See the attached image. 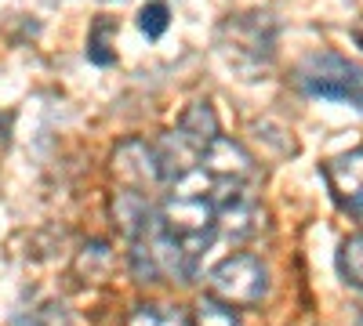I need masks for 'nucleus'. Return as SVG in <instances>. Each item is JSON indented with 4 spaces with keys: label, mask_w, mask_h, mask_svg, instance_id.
Returning a JSON list of instances; mask_svg holds the SVG:
<instances>
[{
    "label": "nucleus",
    "mask_w": 363,
    "mask_h": 326,
    "mask_svg": "<svg viewBox=\"0 0 363 326\" xmlns=\"http://www.w3.org/2000/svg\"><path fill=\"white\" fill-rule=\"evenodd\" d=\"M160 214L171 235L186 247V254L200 269V257L218 235V211H215V196H211V177L196 167L186 177L171 182L167 196L160 199Z\"/></svg>",
    "instance_id": "f257e3e1"
},
{
    "label": "nucleus",
    "mask_w": 363,
    "mask_h": 326,
    "mask_svg": "<svg viewBox=\"0 0 363 326\" xmlns=\"http://www.w3.org/2000/svg\"><path fill=\"white\" fill-rule=\"evenodd\" d=\"M128 264H131L135 283H193L196 279V264L164 225L160 206L149 211L128 232Z\"/></svg>",
    "instance_id": "f03ea898"
},
{
    "label": "nucleus",
    "mask_w": 363,
    "mask_h": 326,
    "mask_svg": "<svg viewBox=\"0 0 363 326\" xmlns=\"http://www.w3.org/2000/svg\"><path fill=\"white\" fill-rule=\"evenodd\" d=\"M301 95L320 102H342L363 112V66L342 58L338 51H316L294 69Z\"/></svg>",
    "instance_id": "7ed1b4c3"
},
{
    "label": "nucleus",
    "mask_w": 363,
    "mask_h": 326,
    "mask_svg": "<svg viewBox=\"0 0 363 326\" xmlns=\"http://www.w3.org/2000/svg\"><path fill=\"white\" fill-rule=\"evenodd\" d=\"M207 293L233 308H255L269 293V269L255 254H229L207 272Z\"/></svg>",
    "instance_id": "20e7f679"
},
{
    "label": "nucleus",
    "mask_w": 363,
    "mask_h": 326,
    "mask_svg": "<svg viewBox=\"0 0 363 326\" xmlns=\"http://www.w3.org/2000/svg\"><path fill=\"white\" fill-rule=\"evenodd\" d=\"M109 167H113V177H116V189H128V192H138V196H149V199L167 185L157 145H149L142 138L120 141L113 149Z\"/></svg>",
    "instance_id": "39448f33"
},
{
    "label": "nucleus",
    "mask_w": 363,
    "mask_h": 326,
    "mask_svg": "<svg viewBox=\"0 0 363 326\" xmlns=\"http://www.w3.org/2000/svg\"><path fill=\"white\" fill-rule=\"evenodd\" d=\"M200 170L215 182H247V185H262V170L255 163V156L244 149L240 141L218 134L215 141L203 149L200 156Z\"/></svg>",
    "instance_id": "423d86ee"
},
{
    "label": "nucleus",
    "mask_w": 363,
    "mask_h": 326,
    "mask_svg": "<svg viewBox=\"0 0 363 326\" xmlns=\"http://www.w3.org/2000/svg\"><path fill=\"white\" fill-rule=\"evenodd\" d=\"M323 182L345 214L363 218V145L323 163Z\"/></svg>",
    "instance_id": "0eeeda50"
},
{
    "label": "nucleus",
    "mask_w": 363,
    "mask_h": 326,
    "mask_svg": "<svg viewBox=\"0 0 363 326\" xmlns=\"http://www.w3.org/2000/svg\"><path fill=\"white\" fill-rule=\"evenodd\" d=\"M174 131L186 138L189 145H196L200 153L222 134L218 131V116H215V109H211V102H193L186 112H182V120H178Z\"/></svg>",
    "instance_id": "6e6552de"
},
{
    "label": "nucleus",
    "mask_w": 363,
    "mask_h": 326,
    "mask_svg": "<svg viewBox=\"0 0 363 326\" xmlns=\"http://www.w3.org/2000/svg\"><path fill=\"white\" fill-rule=\"evenodd\" d=\"M128 326H193V315L182 305H164V301H142L131 308Z\"/></svg>",
    "instance_id": "1a4fd4ad"
},
{
    "label": "nucleus",
    "mask_w": 363,
    "mask_h": 326,
    "mask_svg": "<svg viewBox=\"0 0 363 326\" xmlns=\"http://www.w3.org/2000/svg\"><path fill=\"white\" fill-rule=\"evenodd\" d=\"M338 272L342 279L363 293V232H352L349 240H342L338 247Z\"/></svg>",
    "instance_id": "9d476101"
},
{
    "label": "nucleus",
    "mask_w": 363,
    "mask_h": 326,
    "mask_svg": "<svg viewBox=\"0 0 363 326\" xmlns=\"http://www.w3.org/2000/svg\"><path fill=\"white\" fill-rule=\"evenodd\" d=\"M193 326H244V322H240L233 305H225V301L207 293V298H200V305L193 312Z\"/></svg>",
    "instance_id": "9b49d317"
},
{
    "label": "nucleus",
    "mask_w": 363,
    "mask_h": 326,
    "mask_svg": "<svg viewBox=\"0 0 363 326\" xmlns=\"http://www.w3.org/2000/svg\"><path fill=\"white\" fill-rule=\"evenodd\" d=\"M116 29V22L113 18H95V25H91V37H87V62H95V66H113L116 62V54L109 51V44H106V37Z\"/></svg>",
    "instance_id": "f8f14e48"
},
{
    "label": "nucleus",
    "mask_w": 363,
    "mask_h": 326,
    "mask_svg": "<svg viewBox=\"0 0 363 326\" xmlns=\"http://www.w3.org/2000/svg\"><path fill=\"white\" fill-rule=\"evenodd\" d=\"M167 25H171V8L164 4V0H149V4L138 11V29L149 40H160L167 33Z\"/></svg>",
    "instance_id": "ddd939ff"
},
{
    "label": "nucleus",
    "mask_w": 363,
    "mask_h": 326,
    "mask_svg": "<svg viewBox=\"0 0 363 326\" xmlns=\"http://www.w3.org/2000/svg\"><path fill=\"white\" fill-rule=\"evenodd\" d=\"M22 326H62V312H58L55 305L37 308V312H33V319H26Z\"/></svg>",
    "instance_id": "4468645a"
}]
</instances>
